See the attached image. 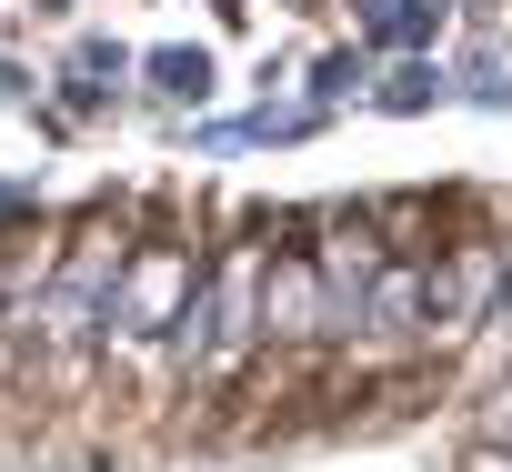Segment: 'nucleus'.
I'll return each instance as SVG.
<instances>
[{"label":"nucleus","mask_w":512,"mask_h":472,"mask_svg":"<svg viewBox=\"0 0 512 472\" xmlns=\"http://www.w3.org/2000/svg\"><path fill=\"white\" fill-rule=\"evenodd\" d=\"M262 322H272V332H322V322H342V302H332V282H322L312 262H272Z\"/></svg>","instance_id":"obj_1"},{"label":"nucleus","mask_w":512,"mask_h":472,"mask_svg":"<svg viewBox=\"0 0 512 472\" xmlns=\"http://www.w3.org/2000/svg\"><path fill=\"white\" fill-rule=\"evenodd\" d=\"M181 292H191V262H141V272H131V292H121V312H131V322H161Z\"/></svg>","instance_id":"obj_2"}]
</instances>
